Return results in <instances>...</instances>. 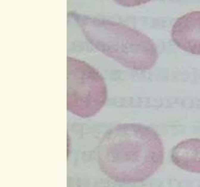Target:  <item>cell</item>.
I'll return each mask as SVG.
<instances>
[{
    "label": "cell",
    "mask_w": 200,
    "mask_h": 187,
    "mask_svg": "<svg viewBox=\"0 0 200 187\" xmlns=\"http://www.w3.org/2000/svg\"><path fill=\"white\" fill-rule=\"evenodd\" d=\"M102 170L118 182L148 179L164 160V145L154 129L138 123H123L108 129L98 145Z\"/></svg>",
    "instance_id": "6da1fadb"
},
{
    "label": "cell",
    "mask_w": 200,
    "mask_h": 187,
    "mask_svg": "<svg viewBox=\"0 0 200 187\" xmlns=\"http://www.w3.org/2000/svg\"><path fill=\"white\" fill-rule=\"evenodd\" d=\"M85 39L95 49L121 66L145 72L155 66L158 52L155 43L135 28L106 19L70 12Z\"/></svg>",
    "instance_id": "7a4b0ae2"
},
{
    "label": "cell",
    "mask_w": 200,
    "mask_h": 187,
    "mask_svg": "<svg viewBox=\"0 0 200 187\" xmlns=\"http://www.w3.org/2000/svg\"><path fill=\"white\" fill-rule=\"evenodd\" d=\"M107 100L102 75L83 60L67 58V109L81 118L99 113Z\"/></svg>",
    "instance_id": "3957f363"
},
{
    "label": "cell",
    "mask_w": 200,
    "mask_h": 187,
    "mask_svg": "<svg viewBox=\"0 0 200 187\" xmlns=\"http://www.w3.org/2000/svg\"><path fill=\"white\" fill-rule=\"evenodd\" d=\"M171 39L179 49L200 55V10L179 17L171 29Z\"/></svg>",
    "instance_id": "277c9868"
},
{
    "label": "cell",
    "mask_w": 200,
    "mask_h": 187,
    "mask_svg": "<svg viewBox=\"0 0 200 187\" xmlns=\"http://www.w3.org/2000/svg\"><path fill=\"white\" fill-rule=\"evenodd\" d=\"M171 158L181 169L200 174V138L179 141L172 149Z\"/></svg>",
    "instance_id": "5b68a950"
},
{
    "label": "cell",
    "mask_w": 200,
    "mask_h": 187,
    "mask_svg": "<svg viewBox=\"0 0 200 187\" xmlns=\"http://www.w3.org/2000/svg\"><path fill=\"white\" fill-rule=\"evenodd\" d=\"M117 4L125 7H133V6H139L144 3L151 1V0H114Z\"/></svg>",
    "instance_id": "8992f818"
}]
</instances>
